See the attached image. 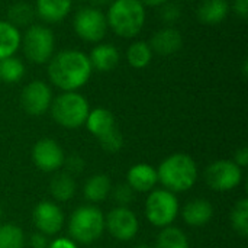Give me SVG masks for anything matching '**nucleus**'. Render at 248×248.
<instances>
[{
    "instance_id": "nucleus-2",
    "label": "nucleus",
    "mask_w": 248,
    "mask_h": 248,
    "mask_svg": "<svg viewBox=\"0 0 248 248\" xmlns=\"http://www.w3.org/2000/svg\"><path fill=\"white\" fill-rule=\"evenodd\" d=\"M106 20L118 36L134 38L145 25V7L140 0H112Z\"/></svg>"
},
{
    "instance_id": "nucleus-24",
    "label": "nucleus",
    "mask_w": 248,
    "mask_h": 248,
    "mask_svg": "<svg viewBox=\"0 0 248 248\" xmlns=\"http://www.w3.org/2000/svg\"><path fill=\"white\" fill-rule=\"evenodd\" d=\"M153 49L148 42L137 41L126 49V61L132 68H145L153 60Z\"/></svg>"
},
{
    "instance_id": "nucleus-32",
    "label": "nucleus",
    "mask_w": 248,
    "mask_h": 248,
    "mask_svg": "<svg viewBox=\"0 0 248 248\" xmlns=\"http://www.w3.org/2000/svg\"><path fill=\"white\" fill-rule=\"evenodd\" d=\"M113 198L119 203V206H126L134 199V190L129 185H119L113 192Z\"/></svg>"
},
{
    "instance_id": "nucleus-18",
    "label": "nucleus",
    "mask_w": 248,
    "mask_h": 248,
    "mask_svg": "<svg viewBox=\"0 0 248 248\" xmlns=\"http://www.w3.org/2000/svg\"><path fill=\"white\" fill-rule=\"evenodd\" d=\"M230 13V3L227 0H203L196 10L198 20L203 25H219Z\"/></svg>"
},
{
    "instance_id": "nucleus-39",
    "label": "nucleus",
    "mask_w": 248,
    "mask_h": 248,
    "mask_svg": "<svg viewBox=\"0 0 248 248\" xmlns=\"http://www.w3.org/2000/svg\"><path fill=\"white\" fill-rule=\"evenodd\" d=\"M90 1L94 3V4H106V3H109L112 0H90Z\"/></svg>"
},
{
    "instance_id": "nucleus-7",
    "label": "nucleus",
    "mask_w": 248,
    "mask_h": 248,
    "mask_svg": "<svg viewBox=\"0 0 248 248\" xmlns=\"http://www.w3.org/2000/svg\"><path fill=\"white\" fill-rule=\"evenodd\" d=\"M179 212V202L174 193L169 190H154L145 203V214L148 221L158 227L166 228L169 227L177 217Z\"/></svg>"
},
{
    "instance_id": "nucleus-36",
    "label": "nucleus",
    "mask_w": 248,
    "mask_h": 248,
    "mask_svg": "<svg viewBox=\"0 0 248 248\" xmlns=\"http://www.w3.org/2000/svg\"><path fill=\"white\" fill-rule=\"evenodd\" d=\"M238 167H246L248 164V150L246 147L240 148L235 153V161H234Z\"/></svg>"
},
{
    "instance_id": "nucleus-23",
    "label": "nucleus",
    "mask_w": 248,
    "mask_h": 248,
    "mask_svg": "<svg viewBox=\"0 0 248 248\" xmlns=\"http://www.w3.org/2000/svg\"><path fill=\"white\" fill-rule=\"evenodd\" d=\"M110 192V180L106 174L92 176L84 185V196L90 202H102Z\"/></svg>"
},
{
    "instance_id": "nucleus-8",
    "label": "nucleus",
    "mask_w": 248,
    "mask_h": 248,
    "mask_svg": "<svg viewBox=\"0 0 248 248\" xmlns=\"http://www.w3.org/2000/svg\"><path fill=\"white\" fill-rule=\"evenodd\" d=\"M73 28L83 41L99 42L108 32V20L99 9L81 7L74 16Z\"/></svg>"
},
{
    "instance_id": "nucleus-22",
    "label": "nucleus",
    "mask_w": 248,
    "mask_h": 248,
    "mask_svg": "<svg viewBox=\"0 0 248 248\" xmlns=\"http://www.w3.org/2000/svg\"><path fill=\"white\" fill-rule=\"evenodd\" d=\"M76 182L73 179L71 174L68 173H60L57 174L51 183H49V190H51V195L60 201V202H67L70 201L74 195H76Z\"/></svg>"
},
{
    "instance_id": "nucleus-27",
    "label": "nucleus",
    "mask_w": 248,
    "mask_h": 248,
    "mask_svg": "<svg viewBox=\"0 0 248 248\" xmlns=\"http://www.w3.org/2000/svg\"><path fill=\"white\" fill-rule=\"evenodd\" d=\"M25 76V65L23 62L13 57H7L0 61V80L4 83H17Z\"/></svg>"
},
{
    "instance_id": "nucleus-17",
    "label": "nucleus",
    "mask_w": 248,
    "mask_h": 248,
    "mask_svg": "<svg viewBox=\"0 0 248 248\" xmlns=\"http://www.w3.org/2000/svg\"><path fill=\"white\" fill-rule=\"evenodd\" d=\"M126 179H128V185L132 187L134 192H148L158 182L155 169L144 163L131 167Z\"/></svg>"
},
{
    "instance_id": "nucleus-38",
    "label": "nucleus",
    "mask_w": 248,
    "mask_h": 248,
    "mask_svg": "<svg viewBox=\"0 0 248 248\" xmlns=\"http://www.w3.org/2000/svg\"><path fill=\"white\" fill-rule=\"evenodd\" d=\"M142 4L145 6H151V7H155V6H163L164 3H167L169 0H140Z\"/></svg>"
},
{
    "instance_id": "nucleus-26",
    "label": "nucleus",
    "mask_w": 248,
    "mask_h": 248,
    "mask_svg": "<svg viewBox=\"0 0 248 248\" xmlns=\"http://www.w3.org/2000/svg\"><path fill=\"white\" fill-rule=\"evenodd\" d=\"M155 248H189V241L182 230L166 227L157 238Z\"/></svg>"
},
{
    "instance_id": "nucleus-11",
    "label": "nucleus",
    "mask_w": 248,
    "mask_h": 248,
    "mask_svg": "<svg viewBox=\"0 0 248 248\" xmlns=\"http://www.w3.org/2000/svg\"><path fill=\"white\" fill-rule=\"evenodd\" d=\"M110 235L119 241H129L138 232V219L132 211L126 206H118L105 219Z\"/></svg>"
},
{
    "instance_id": "nucleus-19",
    "label": "nucleus",
    "mask_w": 248,
    "mask_h": 248,
    "mask_svg": "<svg viewBox=\"0 0 248 248\" xmlns=\"http://www.w3.org/2000/svg\"><path fill=\"white\" fill-rule=\"evenodd\" d=\"M214 215V208L206 199H195L189 202L183 209V219L192 227L206 225Z\"/></svg>"
},
{
    "instance_id": "nucleus-9",
    "label": "nucleus",
    "mask_w": 248,
    "mask_h": 248,
    "mask_svg": "<svg viewBox=\"0 0 248 248\" xmlns=\"http://www.w3.org/2000/svg\"><path fill=\"white\" fill-rule=\"evenodd\" d=\"M205 179L209 187L217 192H228L237 187L241 183L243 171L234 161L230 160H219L212 163L206 171Z\"/></svg>"
},
{
    "instance_id": "nucleus-3",
    "label": "nucleus",
    "mask_w": 248,
    "mask_h": 248,
    "mask_svg": "<svg viewBox=\"0 0 248 248\" xmlns=\"http://www.w3.org/2000/svg\"><path fill=\"white\" fill-rule=\"evenodd\" d=\"M157 177L169 192H186L198 179V167L190 155L173 154L160 164Z\"/></svg>"
},
{
    "instance_id": "nucleus-10",
    "label": "nucleus",
    "mask_w": 248,
    "mask_h": 248,
    "mask_svg": "<svg viewBox=\"0 0 248 248\" xmlns=\"http://www.w3.org/2000/svg\"><path fill=\"white\" fill-rule=\"evenodd\" d=\"M51 100L52 92L49 86L39 80L31 81L28 86H25L20 94V103L23 110L32 116H39L45 113L51 106Z\"/></svg>"
},
{
    "instance_id": "nucleus-31",
    "label": "nucleus",
    "mask_w": 248,
    "mask_h": 248,
    "mask_svg": "<svg viewBox=\"0 0 248 248\" xmlns=\"http://www.w3.org/2000/svg\"><path fill=\"white\" fill-rule=\"evenodd\" d=\"M160 17H161V20L164 23L173 25V23H176L182 17V7L177 3L167 1L160 9Z\"/></svg>"
},
{
    "instance_id": "nucleus-4",
    "label": "nucleus",
    "mask_w": 248,
    "mask_h": 248,
    "mask_svg": "<svg viewBox=\"0 0 248 248\" xmlns=\"http://www.w3.org/2000/svg\"><path fill=\"white\" fill-rule=\"evenodd\" d=\"M90 108L87 99L77 92H65L51 102V113L54 121L68 129L78 128L86 124Z\"/></svg>"
},
{
    "instance_id": "nucleus-40",
    "label": "nucleus",
    "mask_w": 248,
    "mask_h": 248,
    "mask_svg": "<svg viewBox=\"0 0 248 248\" xmlns=\"http://www.w3.org/2000/svg\"><path fill=\"white\" fill-rule=\"evenodd\" d=\"M135 248H151L150 246H147V244H141V246H137Z\"/></svg>"
},
{
    "instance_id": "nucleus-20",
    "label": "nucleus",
    "mask_w": 248,
    "mask_h": 248,
    "mask_svg": "<svg viewBox=\"0 0 248 248\" xmlns=\"http://www.w3.org/2000/svg\"><path fill=\"white\" fill-rule=\"evenodd\" d=\"M22 42V35L19 28L13 26L7 20H0V61L13 57L19 49Z\"/></svg>"
},
{
    "instance_id": "nucleus-29",
    "label": "nucleus",
    "mask_w": 248,
    "mask_h": 248,
    "mask_svg": "<svg viewBox=\"0 0 248 248\" xmlns=\"http://www.w3.org/2000/svg\"><path fill=\"white\" fill-rule=\"evenodd\" d=\"M231 224L232 228L241 235L247 237L248 234V201L244 198L234 206L231 212Z\"/></svg>"
},
{
    "instance_id": "nucleus-41",
    "label": "nucleus",
    "mask_w": 248,
    "mask_h": 248,
    "mask_svg": "<svg viewBox=\"0 0 248 248\" xmlns=\"http://www.w3.org/2000/svg\"><path fill=\"white\" fill-rule=\"evenodd\" d=\"M1 217H3V211H1V206H0V219H1Z\"/></svg>"
},
{
    "instance_id": "nucleus-13",
    "label": "nucleus",
    "mask_w": 248,
    "mask_h": 248,
    "mask_svg": "<svg viewBox=\"0 0 248 248\" xmlns=\"http://www.w3.org/2000/svg\"><path fill=\"white\" fill-rule=\"evenodd\" d=\"M35 227L44 235H54L60 232L64 224V215L61 209L52 202H41L33 209Z\"/></svg>"
},
{
    "instance_id": "nucleus-21",
    "label": "nucleus",
    "mask_w": 248,
    "mask_h": 248,
    "mask_svg": "<svg viewBox=\"0 0 248 248\" xmlns=\"http://www.w3.org/2000/svg\"><path fill=\"white\" fill-rule=\"evenodd\" d=\"M86 125H87V129L97 138L103 137L105 134H108L113 128H116L115 118H113L112 112H109L105 108H97V109L89 112Z\"/></svg>"
},
{
    "instance_id": "nucleus-15",
    "label": "nucleus",
    "mask_w": 248,
    "mask_h": 248,
    "mask_svg": "<svg viewBox=\"0 0 248 248\" xmlns=\"http://www.w3.org/2000/svg\"><path fill=\"white\" fill-rule=\"evenodd\" d=\"M119 60H121L119 51L112 44H97L89 55L92 68L102 73H108L116 68Z\"/></svg>"
},
{
    "instance_id": "nucleus-30",
    "label": "nucleus",
    "mask_w": 248,
    "mask_h": 248,
    "mask_svg": "<svg viewBox=\"0 0 248 248\" xmlns=\"http://www.w3.org/2000/svg\"><path fill=\"white\" fill-rule=\"evenodd\" d=\"M99 141H100L102 148L108 153H118L124 145V137L118 128H113L110 132L100 137Z\"/></svg>"
},
{
    "instance_id": "nucleus-35",
    "label": "nucleus",
    "mask_w": 248,
    "mask_h": 248,
    "mask_svg": "<svg viewBox=\"0 0 248 248\" xmlns=\"http://www.w3.org/2000/svg\"><path fill=\"white\" fill-rule=\"evenodd\" d=\"M48 241L46 237L41 232H36L31 237V247L32 248H46Z\"/></svg>"
},
{
    "instance_id": "nucleus-16",
    "label": "nucleus",
    "mask_w": 248,
    "mask_h": 248,
    "mask_svg": "<svg viewBox=\"0 0 248 248\" xmlns=\"http://www.w3.org/2000/svg\"><path fill=\"white\" fill-rule=\"evenodd\" d=\"M73 0H36V15L48 23H57L65 19L71 10Z\"/></svg>"
},
{
    "instance_id": "nucleus-34",
    "label": "nucleus",
    "mask_w": 248,
    "mask_h": 248,
    "mask_svg": "<svg viewBox=\"0 0 248 248\" xmlns=\"http://www.w3.org/2000/svg\"><path fill=\"white\" fill-rule=\"evenodd\" d=\"M232 10L237 16L241 19L248 17V0H234L232 3Z\"/></svg>"
},
{
    "instance_id": "nucleus-6",
    "label": "nucleus",
    "mask_w": 248,
    "mask_h": 248,
    "mask_svg": "<svg viewBox=\"0 0 248 248\" xmlns=\"http://www.w3.org/2000/svg\"><path fill=\"white\" fill-rule=\"evenodd\" d=\"M20 45L23 48L25 57L29 61L35 64H44L48 62L54 54L55 38L49 28L44 25H31L22 36Z\"/></svg>"
},
{
    "instance_id": "nucleus-25",
    "label": "nucleus",
    "mask_w": 248,
    "mask_h": 248,
    "mask_svg": "<svg viewBox=\"0 0 248 248\" xmlns=\"http://www.w3.org/2000/svg\"><path fill=\"white\" fill-rule=\"evenodd\" d=\"M35 7L29 3H25V1H17L15 4H12L9 7V12H7V17L13 26L19 28V26H31L33 19H35Z\"/></svg>"
},
{
    "instance_id": "nucleus-14",
    "label": "nucleus",
    "mask_w": 248,
    "mask_h": 248,
    "mask_svg": "<svg viewBox=\"0 0 248 248\" xmlns=\"http://www.w3.org/2000/svg\"><path fill=\"white\" fill-rule=\"evenodd\" d=\"M182 45H183L182 33L173 26H166L157 31L150 41V46L153 52H157L160 55L176 54L182 48Z\"/></svg>"
},
{
    "instance_id": "nucleus-12",
    "label": "nucleus",
    "mask_w": 248,
    "mask_h": 248,
    "mask_svg": "<svg viewBox=\"0 0 248 248\" xmlns=\"http://www.w3.org/2000/svg\"><path fill=\"white\" fill-rule=\"evenodd\" d=\"M32 158L39 170L48 173L58 170L65 161L61 147L51 138L39 140L35 144L32 150Z\"/></svg>"
},
{
    "instance_id": "nucleus-1",
    "label": "nucleus",
    "mask_w": 248,
    "mask_h": 248,
    "mask_svg": "<svg viewBox=\"0 0 248 248\" xmlns=\"http://www.w3.org/2000/svg\"><path fill=\"white\" fill-rule=\"evenodd\" d=\"M89 55L77 49H64L51 57L48 77L54 86L64 92H76L83 87L92 76Z\"/></svg>"
},
{
    "instance_id": "nucleus-5",
    "label": "nucleus",
    "mask_w": 248,
    "mask_h": 248,
    "mask_svg": "<svg viewBox=\"0 0 248 248\" xmlns=\"http://www.w3.org/2000/svg\"><path fill=\"white\" fill-rule=\"evenodd\" d=\"M105 230V217L96 206L86 205L77 208L68 222V232L73 240L89 244L100 238Z\"/></svg>"
},
{
    "instance_id": "nucleus-33",
    "label": "nucleus",
    "mask_w": 248,
    "mask_h": 248,
    "mask_svg": "<svg viewBox=\"0 0 248 248\" xmlns=\"http://www.w3.org/2000/svg\"><path fill=\"white\" fill-rule=\"evenodd\" d=\"M67 164V169H68V174H78L83 167H84V161L78 157V155H71L67 161H64Z\"/></svg>"
},
{
    "instance_id": "nucleus-37",
    "label": "nucleus",
    "mask_w": 248,
    "mask_h": 248,
    "mask_svg": "<svg viewBox=\"0 0 248 248\" xmlns=\"http://www.w3.org/2000/svg\"><path fill=\"white\" fill-rule=\"evenodd\" d=\"M49 248H77V246L68 238H57L51 243Z\"/></svg>"
},
{
    "instance_id": "nucleus-28",
    "label": "nucleus",
    "mask_w": 248,
    "mask_h": 248,
    "mask_svg": "<svg viewBox=\"0 0 248 248\" xmlns=\"http://www.w3.org/2000/svg\"><path fill=\"white\" fill-rule=\"evenodd\" d=\"M25 237L19 227L13 224L0 225V248H23Z\"/></svg>"
}]
</instances>
